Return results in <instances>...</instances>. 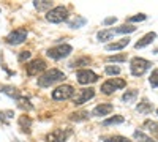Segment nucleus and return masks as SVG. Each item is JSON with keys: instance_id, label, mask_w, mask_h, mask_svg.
<instances>
[{"instance_id": "10", "label": "nucleus", "mask_w": 158, "mask_h": 142, "mask_svg": "<svg viewBox=\"0 0 158 142\" xmlns=\"http://www.w3.org/2000/svg\"><path fill=\"white\" fill-rule=\"evenodd\" d=\"M46 70V62L43 59H35L27 65V74L29 76H38Z\"/></svg>"}, {"instance_id": "36", "label": "nucleus", "mask_w": 158, "mask_h": 142, "mask_svg": "<svg viewBox=\"0 0 158 142\" xmlns=\"http://www.w3.org/2000/svg\"><path fill=\"white\" fill-rule=\"evenodd\" d=\"M115 21H117V18L112 16V18H106V19L103 21V24H104V25H112V24H115Z\"/></svg>"}, {"instance_id": "16", "label": "nucleus", "mask_w": 158, "mask_h": 142, "mask_svg": "<svg viewBox=\"0 0 158 142\" xmlns=\"http://www.w3.org/2000/svg\"><path fill=\"white\" fill-rule=\"evenodd\" d=\"M136 111L139 114H150L153 111V104H152V103H149L147 99H144V101H141L139 104L136 106Z\"/></svg>"}, {"instance_id": "28", "label": "nucleus", "mask_w": 158, "mask_h": 142, "mask_svg": "<svg viewBox=\"0 0 158 142\" xmlns=\"http://www.w3.org/2000/svg\"><path fill=\"white\" fill-rule=\"evenodd\" d=\"M103 140L104 142H130L123 136H109V137H103Z\"/></svg>"}, {"instance_id": "2", "label": "nucleus", "mask_w": 158, "mask_h": 142, "mask_svg": "<svg viewBox=\"0 0 158 142\" xmlns=\"http://www.w3.org/2000/svg\"><path fill=\"white\" fill-rule=\"evenodd\" d=\"M152 63L146 59L142 57H135L133 60L130 62V70H131V74L133 76H142L144 73H146L149 68H150Z\"/></svg>"}, {"instance_id": "15", "label": "nucleus", "mask_w": 158, "mask_h": 142, "mask_svg": "<svg viewBox=\"0 0 158 142\" xmlns=\"http://www.w3.org/2000/svg\"><path fill=\"white\" fill-rule=\"evenodd\" d=\"M33 6L38 10V11H49V10H52L54 6H52V2L51 0H35L33 2Z\"/></svg>"}, {"instance_id": "37", "label": "nucleus", "mask_w": 158, "mask_h": 142, "mask_svg": "<svg viewBox=\"0 0 158 142\" xmlns=\"http://www.w3.org/2000/svg\"><path fill=\"white\" fill-rule=\"evenodd\" d=\"M156 114H158V109H156Z\"/></svg>"}, {"instance_id": "32", "label": "nucleus", "mask_w": 158, "mask_h": 142, "mask_svg": "<svg viewBox=\"0 0 158 142\" xmlns=\"http://www.w3.org/2000/svg\"><path fill=\"white\" fill-rule=\"evenodd\" d=\"M13 111H0V120H2L3 123H6L5 119H13Z\"/></svg>"}, {"instance_id": "6", "label": "nucleus", "mask_w": 158, "mask_h": 142, "mask_svg": "<svg viewBox=\"0 0 158 142\" xmlns=\"http://www.w3.org/2000/svg\"><path fill=\"white\" fill-rule=\"evenodd\" d=\"M73 96H74V88L71 85H59L54 92H52V99H56V101L70 99Z\"/></svg>"}, {"instance_id": "18", "label": "nucleus", "mask_w": 158, "mask_h": 142, "mask_svg": "<svg viewBox=\"0 0 158 142\" xmlns=\"http://www.w3.org/2000/svg\"><path fill=\"white\" fill-rule=\"evenodd\" d=\"M18 122H19V126L22 128V131H25V133L30 131V126H32V119L30 117H27V115H21Z\"/></svg>"}, {"instance_id": "25", "label": "nucleus", "mask_w": 158, "mask_h": 142, "mask_svg": "<svg viewBox=\"0 0 158 142\" xmlns=\"http://www.w3.org/2000/svg\"><path fill=\"white\" fill-rule=\"evenodd\" d=\"M18 106H19L21 109H25V111H32V109H33V106L30 104V101H29L27 98H22V96L18 98Z\"/></svg>"}, {"instance_id": "14", "label": "nucleus", "mask_w": 158, "mask_h": 142, "mask_svg": "<svg viewBox=\"0 0 158 142\" xmlns=\"http://www.w3.org/2000/svg\"><path fill=\"white\" fill-rule=\"evenodd\" d=\"M128 44H130V38H122V40H118V41L106 44V51H118V49H123Z\"/></svg>"}, {"instance_id": "31", "label": "nucleus", "mask_w": 158, "mask_h": 142, "mask_svg": "<svg viewBox=\"0 0 158 142\" xmlns=\"http://www.w3.org/2000/svg\"><path fill=\"white\" fill-rule=\"evenodd\" d=\"M146 19H147V16L144 14V13H139V14H136V16L128 18V22H141V21H146Z\"/></svg>"}, {"instance_id": "29", "label": "nucleus", "mask_w": 158, "mask_h": 142, "mask_svg": "<svg viewBox=\"0 0 158 142\" xmlns=\"http://www.w3.org/2000/svg\"><path fill=\"white\" fill-rule=\"evenodd\" d=\"M149 81H150L152 88H156V87H158V68L152 71V74H150V79H149Z\"/></svg>"}, {"instance_id": "34", "label": "nucleus", "mask_w": 158, "mask_h": 142, "mask_svg": "<svg viewBox=\"0 0 158 142\" xmlns=\"http://www.w3.org/2000/svg\"><path fill=\"white\" fill-rule=\"evenodd\" d=\"M125 60H127V55L125 54H118V55L108 57V62H125Z\"/></svg>"}, {"instance_id": "11", "label": "nucleus", "mask_w": 158, "mask_h": 142, "mask_svg": "<svg viewBox=\"0 0 158 142\" xmlns=\"http://www.w3.org/2000/svg\"><path fill=\"white\" fill-rule=\"evenodd\" d=\"M68 134L70 133H65L63 130H54L46 136V142H65Z\"/></svg>"}, {"instance_id": "1", "label": "nucleus", "mask_w": 158, "mask_h": 142, "mask_svg": "<svg viewBox=\"0 0 158 142\" xmlns=\"http://www.w3.org/2000/svg\"><path fill=\"white\" fill-rule=\"evenodd\" d=\"M65 73H62L60 70H56V68H52L46 73H43L41 76L38 77V85L40 87H51L52 84H56V82H60V81H65Z\"/></svg>"}, {"instance_id": "7", "label": "nucleus", "mask_w": 158, "mask_h": 142, "mask_svg": "<svg viewBox=\"0 0 158 142\" xmlns=\"http://www.w3.org/2000/svg\"><path fill=\"white\" fill-rule=\"evenodd\" d=\"M25 40H27V30H25L24 27H19L16 30H13L8 36H6V43L11 44V46H18L21 43H24Z\"/></svg>"}, {"instance_id": "30", "label": "nucleus", "mask_w": 158, "mask_h": 142, "mask_svg": "<svg viewBox=\"0 0 158 142\" xmlns=\"http://www.w3.org/2000/svg\"><path fill=\"white\" fill-rule=\"evenodd\" d=\"M104 73L109 74V76H114V74L120 73V68H118V67H112V65H108L106 68H104Z\"/></svg>"}, {"instance_id": "17", "label": "nucleus", "mask_w": 158, "mask_h": 142, "mask_svg": "<svg viewBox=\"0 0 158 142\" xmlns=\"http://www.w3.org/2000/svg\"><path fill=\"white\" fill-rule=\"evenodd\" d=\"M0 92L5 93V95H8L10 98H15V99H18V98H19V90H18L16 87H11V85H3L2 88H0Z\"/></svg>"}, {"instance_id": "9", "label": "nucleus", "mask_w": 158, "mask_h": 142, "mask_svg": "<svg viewBox=\"0 0 158 142\" xmlns=\"http://www.w3.org/2000/svg\"><path fill=\"white\" fill-rule=\"evenodd\" d=\"M76 77H77V82L82 84V85H87V84H94L98 81V76L90 71V70H79L76 73Z\"/></svg>"}, {"instance_id": "27", "label": "nucleus", "mask_w": 158, "mask_h": 142, "mask_svg": "<svg viewBox=\"0 0 158 142\" xmlns=\"http://www.w3.org/2000/svg\"><path fill=\"white\" fill-rule=\"evenodd\" d=\"M144 126H146V128H147L149 131H152L153 134H158V123H156V122L147 120L146 123H144Z\"/></svg>"}, {"instance_id": "5", "label": "nucleus", "mask_w": 158, "mask_h": 142, "mask_svg": "<svg viewBox=\"0 0 158 142\" xmlns=\"http://www.w3.org/2000/svg\"><path fill=\"white\" fill-rule=\"evenodd\" d=\"M125 85H127V82H125L123 79L114 77V79H108L106 82H103V84H101V92H103L104 95H111V93L115 92V90L123 88Z\"/></svg>"}, {"instance_id": "26", "label": "nucleus", "mask_w": 158, "mask_h": 142, "mask_svg": "<svg viewBox=\"0 0 158 142\" xmlns=\"http://www.w3.org/2000/svg\"><path fill=\"white\" fill-rule=\"evenodd\" d=\"M135 139H138L139 142H155L152 137H149V136H146L142 131H135Z\"/></svg>"}, {"instance_id": "8", "label": "nucleus", "mask_w": 158, "mask_h": 142, "mask_svg": "<svg viewBox=\"0 0 158 142\" xmlns=\"http://www.w3.org/2000/svg\"><path fill=\"white\" fill-rule=\"evenodd\" d=\"M95 96V90L92 88V87H89V88H81L79 92L73 96V104L74 106H81V104H84V103H87L89 99H92Z\"/></svg>"}, {"instance_id": "23", "label": "nucleus", "mask_w": 158, "mask_h": 142, "mask_svg": "<svg viewBox=\"0 0 158 142\" xmlns=\"http://www.w3.org/2000/svg\"><path fill=\"white\" fill-rule=\"evenodd\" d=\"M123 122H125V119L122 117V115H114V117L104 120L103 125H104V126H109V125H118V123H123Z\"/></svg>"}, {"instance_id": "20", "label": "nucleus", "mask_w": 158, "mask_h": 142, "mask_svg": "<svg viewBox=\"0 0 158 142\" xmlns=\"http://www.w3.org/2000/svg\"><path fill=\"white\" fill-rule=\"evenodd\" d=\"M89 63H90V57H79V59H76L70 63V67L71 68H81V67L89 65Z\"/></svg>"}, {"instance_id": "22", "label": "nucleus", "mask_w": 158, "mask_h": 142, "mask_svg": "<svg viewBox=\"0 0 158 142\" xmlns=\"http://www.w3.org/2000/svg\"><path fill=\"white\" fill-rule=\"evenodd\" d=\"M89 119V112L87 111H79V112H73L70 115V120H74V122H81V120H85Z\"/></svg>"}, {"instance_id": "12", "label": "nucleus", "mask_w": 158, "mask_h": 142, "mask_svg": "<svg viewBox=\"0 0 158 142\" xmlns=\"http://www.w3.org/2000/svg\"><path fill=\"white\" fill-rule=\"evenodd\" d=\"M114 111V106L109 104V103H101V104L95 106V109L92 111V115H95V117H103V115H108Z\"/></svg>"}, {"instance_id": "24", "label": "nucleus", "mask_w": 158, "mask_h": 142, "mask_svg": "<svg viewBox=\"0 0 158 142\" xmlns=\"http://www.w3.org/2000/svg\"><path fill=\"white\" fill-rule=\"evenodd\" d=\"M114 30V29H112ZM136 30V27L135 25H120V27H117L115 30H114V33H133Z\"/></svg>"}, {"instance_id": "19", "label": "nucleus", "mask_w": 158, "mask_h": 142, "mask_svg": "<svg viewBox=\"0 0 158 142\" xmlns=\"http://www.w3.org/2000/svg\"><path fill=\"white\" fill-rule=\"evenodd\" d=\"M114 35H115V33H114L112 29H104V30L98 32L97 38H98V41H108V40H111Z\"/></svg>"}, {"instance_id": "13", "label": "nucleus", "mask_w": 158, "mask_h": 142, "mask_svg": "<svg viewBox=\"0 0 158 142\" xmlns=\"http://www.w3.org/2000/svg\"><path fill=\"white\" fill-rule=\"evenodd\" d=\"M156 38V33L155 32H150V33H147V35H144L141 40L135 44V47L136 49H142V47H146V46H149L150 43H153V40Z\"/></svg>"}, {"instance_id": "3", "label": "nucleus", "mask_w": 158, "mask_h": 142, "mask_svg": "<svg viewBox=\"0 0 158 142\" xmlns=\"http://www.w3.org/2000/svg\"><path fill=\"white\" fill-rule=\"evenodd\" d=\"M68 18V10L67 6H63V5H59V6H54L52 10H49L46 13V19L49 22H63L65 19Z\"/></svg>"}, {"instance_id": "4", "label": "nucleus", "mask_w": 158, "mask_h": 142, "mask_svg": "<svg viewBox=\"0 0 158 142\" xmlns=\"http://www.w3.org/2000/svg\"><path fill=\"white\" fill-rule=\"evenodd\" d=\"M73 52V47L70 44H60V46H56V47H51L48 49V57L52 59V60H60V59H65L68 57L70 54Z\"/></svg>"}, {"instance_id": "35", "label": "nucleus", "mask_w": 158, "mask_h": 142, "mask_svg": "<svg viewBox=\"0 0 158 142\" xmlns=\"http://www.w3.org/2000/svg\"><path fill=\"white\" fill-rule=\"evenodd\" d=\"M84 24H85V19H84V18H79L77 21H74V22L70 24V27H71V29H79V27H81V25H84Z\"/></svg>"}, {"instance_id": "33", "label": "nucleus", "mask_w": 158, "mask_h": 142, "mask_svg": "<svg viewBox=\"0 0 158 142\" xmlns=\"http://www.w3.org/2000/svg\"><path fill=\"white\" fill-rule=\"evenodd\" d=\"M30 55H32V52H29V51H22V52L19 54V57H18V60L21 63H24V62H27L30 59Z\"/></svg>"}, {"instance_id": "21", "label": "nucleus", "mask_w": 158, "mask_h": 142, "mask_svg": "<svg viewBox=\"0 0 158 142\" xmlns=\"http://www.w3.org/2000/svg\"><path fill=\"white\" fill-rule=\"evenodd\" d=\"M138 96V90L136 88H131V90H127V92L122 95V101L125 103H131V101H135Z\"/></svg>"}]
</instances>
